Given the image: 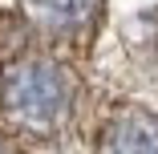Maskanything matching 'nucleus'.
<instances>
[{
    "mask_svg": "<svg viewBox=\"0 0 158 154\" xmlns=\"http://www.w3.org/2000/svg\"><path fill=\"white\" fill-rule=\"evenodd\" d=\"M0 154H16V146H12V138H0Z\"/></svg>",
    "mask_w": 158,
    "mask_h": 154,
    "instance_id": "4",
    "label": "nucleus"
},
{
    "mask_svg": "<svg viewBox=\"0 0 158 154\" xmlns=\"http://www.w3.org/2000/svg\"><path fill=\"white\" fill-rule=\"evenodd\" d=\"M102 0H28V12L33 20L53 37H73L98 20Z\"/></svg>",
    "mask_w": 158,
    "mask_h": 154,
    "instance_id": "3",
    "label": "nucleus"
},
{
    "mask_svg": "<svg viewBox=\"0 0 158 154\" xmlns=\"http://www.w3.org/2000/svg\"><path fill=\"white\" fill-rule=\"evenodd\" d=\"M102 154H158V118L146 110H122L102 138Z\"/></svg>",
    "mask_w": 158,
    "mask_h": 154,
    "instance_id": "2",
    "label": "nucleus"
},
{
    "mask_svg": "<svg viewBox=\"0 0 158 154\" xmlns=\"http://www.w3.org/2000/svg\"><path fill=\"white\" fill-rule=\"evenodd\" d=\"M4 114L28 130H49L73 106V81L57 61H20L0 85Z\"/></svg>",
    "mask_w": 158,
    "mask_h": 154,
    "instance_id": "1",
    "label": "nucleus"
}]
</instances>
